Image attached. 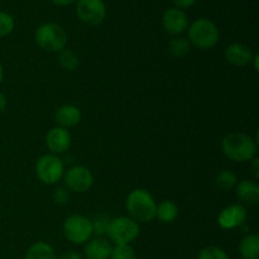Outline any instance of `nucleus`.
<instances>
[{"label":"nucleus","instance_id":"f257e3e1","mask_svg":"<svg viewBox=\"0 0 259 259\" xmlns=\"http://www.w3.org/2000/svg\"><path fill=\"white\" fill-rule=\"evenodd\" d=\"M222 151L230 161L250 162L257 157L258 146L257 141L249 134L242 132H232L227 134L222 141Z\"/></svg>","mask_w":259,"mask_h":259},{"label":"nucleus","instance_id":"f03ea898","mask_svg":"<svg viewBox=\"0 0 259 259\" xmlns=\"http://www.w3.org/2000/svg\"><path fill=\"white\" fill-rule=\"evenodd\" d=\"M125 207L129 218L137 223H149L156 218V201L153 196L143 189H136L128 195Z\"/></svg>","mask_w":259,"mask_h":259},{"label":"nucleus","instance_id":"7ed1b4c3","mask_svg":"<svg viewBox=\"0 0 259 259\" xmlns=\"http://www.w3.org/2000/svg\"><path fill=\"white\" fill-rule=\"evenodd\" d=\"M219 28L212 20L200 18L189 28V42L199 50H210L219 42Z\"/></svg>","mask_w":259,"mask_h":259},{"label":"nucleus","instance_id":"20e7f679","mask_svg":"<svg viewBox=\"0 0 259 259\" xmlns=\"http://www.w3.org/2000/svg\"><path fill=\"white\" fill-rule=\"evenodd\" d=\"M35 43L47 52H60L67 46V33L56 23H46L37 28L34 33Z\"/></svg>","mask_w":259,"mask_h":259},{"label":"nucleus","instance_id":"39448f33","mask_svg":"<svg viewBox=\"0 0 259 259\" xmlns=\"http://www.w3.org/2000/svg\"><path fill=\"white\" fill-rule=\"evenodd\" d=\"M139 233H141V228L138 223L128 217H119L111 219L106 235L109 240L115 245L131 244L139 237Z\"/></svg>","mask_w":259,"mask_h":259},{"label":"nucleus","instance_id":"423d86ee","mask_svg":"<svg viewBox=\"0 0 259 259\" xmlns=\"http://www.w3.org/2000/svg\"><path fill=\"white\" fill-rule=\"evenodd\" d=\"M63 235L72 244H85L93 237L90 219L83 215H71L63 222Z\"/></svg>","mask_w":259,"mask_h":259},{"label":"nucleus","instance_id":"0eeeda50","mask_svg":"<svg viewBox=\"0 0 259 259\" xmlns=\"http://www.w3.org/2000/svg\"><path fill=\"white\" fill-rule=\"evenodd\" d=\"M65 174V164L56 154H45L35 163V175L40 182L46 185H55Z\"/></svg>","mask_w":259,"mask_h":259},{"label":"nucleus","instance_id":"6e6552de","mask_svg":"<svg viewBox=\"0 0 259 259\" xmlns=\"http://www.w3.org/2000/svg\"><path fill=\"white\" fill-rule=\"evenodd\" d=\"M63 182L68 191L83 194L94 185V176L85 166H73L63 174Z\"/></svg>","mask_w":259,"mask_h":259},{"label":"nucleus","instance_id":"1a4fd4ad","mask_svg":"<svg viewBox=\"0 0 259 259\" xmlns=\"http://www.w3.org/2000/svg\"><path fill=\"white\" fill-rule=\"evenodd\" d=\"M76 14L88 25H99L106 17V7L103 0H77Z\"/></svg>","mask_w":259,"mask_h":259},{"label":"nucleus","instance_id":"9d476101","mask_svg":"<svg viewBox=\"0 0 259 259\" xmlns=\"http://www.w3.org/2000/svg\"><path fill=\"white\" fill-rule=\"evenodd\" d=\"M247 219V207L242 204H233L220 211L219 217H218V224L222 229L232 230L245 225Z\"/></svg>","mask_w":259,"mask_h":259},{"label":"nucleus","instance_id":"9b49d317","mask_svg":"<svg viewBox=\"0 0 259 259\" xmlns=\"http://www.w3.org/2000/svg\"><path fill=\"white\" fill-rule=\"evenodd\" d=\"M162 25L168 34L177 37L189 28V19L184 10L171 8L164 12L162 17Z\"/></svg>","mask_w":259,"mask_h":259},{"label":"nucleus","instance_id":"f8f14e48","mask_svg":"<svg viewBox=\"0 0 259 259\" xmlns=\"http://www.w3.org/2000/svg\"><path fill=\"white\" fill-rule=\"evenodd\" d=\"M72 139H71V134L67 129L60 128V126H55L51 131H48L47 136H46V146L50 149L52 154H61L65 153L70 149Z\"/></svg>","mask_w":259,"mask_h":259},{"label":"nucleus","instance_id":"ddd939ff","mask_svg":"<svg viewBox=\"0 0 259 259\" xmlns=\"http://www.w3.org/2000/svg\"><path fill=\"white\" fill-rule=\"evenodd\" d=\"M224 57L225 61L228 63H230L232 66H235V67H245V66L252 63L254 55H253L250 47H248L247 45L235 42L225 48Z\"/></svg>","mask_w":259,"mask_h":259},{"label":"nucleus","instance_id":"4468645a","mask_svg":"<svg viewBox=\"0 0 259 259\" xmlns=\"http://www.w3.org/2000/svg\"><path fill=\"white\" fill-rule=\"evenodd\" d=\"M55 121L57 123V126H60V128H75L81 121L80 109L75 105H71V104L61 105L55 111Z\"/></svg>","mask_w":259,"mask_h":259},{"label":"nucleus","instance_id":"2eb2a0df","mask_svg":"<svg viewBox=\"0 0 259 259\" xmlns=\"http://www.w3.org/2000/svg\"><path fill=\"white\" fill-rule=\"evenodd\" d=\"M235 195L244 206H255L259 202V185L254 181L243 180L235 186Z\"/></svg>","mask_w":259,"mask_h":259},{"label":"nucleus","instance_id":"dca6fc26","mask_svg":"<svg viewBox=\"0 0 259 259\" xmlns=\"http://www.w3.org/2000/svg\"><path fill=\"white\" fill-rule=\"evenodd\" d=\"M110 242L103 237H96L89 240L85 245V255L88 259H109L111 255Z\"/></svg>","mask_w":259,"mask_h":259},{"label":"nucleus","instance_id":"f3484780","mask_svg":"<svg viewBox=\"0 0 259 259\" xmlns=\"http://www.w3.org/2000/svg\"><path fill=\"white\" fill-rule=\"evenodd\" d=\"M238 249L243 259H258L259 237L257 234H247L240 240Z\"/></svg>","mask_w":259,"mask_h":259},{"label":"nucleus","instance_id":"a211bd4d","mask_svg":"<svg viewBox=\"0 0 259 259\" xmlns=\"http://www.w3.org/2000/svg\"><path fill=\"white\" fill-rule=\"evenodd\" d=\"M25 259H57L52 245L46 242H37L28 248Z\"/></svg>","mask_w":259,"mask_h":259},{"label":"nucleus","instance_id":"6ab92c4d","mask_svg":"<svg viewBox=\"0 0 259 259\" xmlns=\"http://www.w3.org/2000/svg\"><path fill=\"white\" fill-rule=\"evenodd\" d=\"M179 217V206L175 204L174 201H162L161 204L157 205L156 209V218L159 222L164 223V224H169L174 223Z\"/></svg>","mask_w":259,"mask_h":259},{"label":"nucleus","instance_id":"aec40b11","mask_svg":"<svg viewBox=\"0 0 259 259\" xmlns=\"http://www.w3.org/2000/svg\"><path fill=\"white\" fill-rule=\"evenodd\" d=\"M238 177L237 175L233 171L229 169H223L219 174L217 175V179H215V184L219 189L224 190V191H229V190L235 189L238 184Z\"/></svg>","mask_w":259,"mask_h":259},{"label":"nucleus","instance_id":"412c9836","mask_svg":"<svg viewBox=\"0 0 259 259\" xmlns=\"http://www.w3.org/2000/svg\"><path fill=\"white\" fill-rule=\"evenodd\" d=\"M190 47H191V45H190L189 39L182 37H175L169 40L168 52L171 53L174 57L181 58L185 57V56L190 52Z\"/></svg>","mask_w":259,"mask_h":259},{"label":"nucleus","instance_id":"4be33fe9","mask_svg":"<svg viewBox=\"0 0 259 259\" xmlns=\"http://www.w3.org/2000/svg\"><path fill=\"white\" fill-rule=\"evenodd\" d=\"M57 61H58V63H60L61 67H62L63 70H67V71L76 70L78 66V63H80L77 55H76L73 51L67 50V48H65V50H62L58 52Z\"/></svg>","mask_w":259,"mask_h":259},{"label":"nucleus","instance_id":"5701e85b","mask_svg":"<svg viewBox=\"0 0 259 259\" xmlns=\"http://www.w3.org/2000/svg\"><path fill=\"white\" fill-rule=\"evenodd\" d=\"M90 222L91 228H93V235L95 234L96 237H104V235H106L111 219L110 217H108L105 214H98Z\"/></svg>","mask_w":259,"mask_h":259},{"label":"nucleus","instance_id":"b1692460","mask_svg":"<svg viewBox=\"0 0 259 259\" xmlns=\"http://www.w3.org/2000/svg\"><path fill=\"white\" fill-rule=\"evenodd\" d=\"M136 250L131 244H116L111 250V259H136Z\"/></svg>","mask_w":259,"mask_h":259},{"label":"nucleus","instance_id":"393cba45","mask_svg":"<svg viewBox=\"0 0 259 259\" xmlns=\"http://www.w3.org/2000/svg\"><path fill=\"white\" fill-rule=\"evenodd\" d=\"M197 259H230L224 249L215 245H209L200 250Z\"/></svg>","mask_w":259,"mask_h":259},{"label":"nucleus","instance_id":"a878e982","mask_svg":"<svg viewBox=\"0 0 259 259\" xmlns=\"http://www.w3.org/2000/svg\"><path fill=\"white\" fill-rule=\"evenodd\" d=\"M15 23L10 14L0 12V37H7L14 30Z\"/></svg>","mask_w":259,"mask_h":259},{"label":"nucleus","instance_id":"bb28decb","mask_svg":"<svg viewBox=\"0 0 259 259\" xmlns=\"http://www.w3.org/2000/svg\"><path fill=\"white\" fill-rule=\"evenodd\" d=\"M70 200V192L65 187H57L53 192V201L57 205H66Z\"/></svg>","mask_w":259,"mask_h":259},{"label":"nucleus","instance_id":"cd10ccee","mask_svg":"<svg viewBox=\"0 0 259 259\" xmlns=\"http://www.w3.org/2000/svg\"><path fill=\"white\" fill-rule=\"evenodd\" d=\"M174 2V4L176 5L177 9H189V8H191L192 5L196 3V0H172Z\"/></svg>","mask_w":259,"mask_h":259},{"label":"nucleus","instance_id":"c85d7f7f","mask_svg":"<svg viewBox=\"0 0 259 259\" xmlns=\"http://www.w3.org/2000/svg\"><path fill=\"white\" fill-rule=\"evenodd\" d=\"M58 259H82L80 253L75 252V250H67L63 254H61V257Z\"/></svg>","mask_w":259,"mask_h":259},{"label":"nucleus","instance_id":"c756f323","mask_svg":"<svg viewBox=\"0 0 259 259\" xmlns=\"http://www.w3.org/2000/svg\"><path fill=\"white\" fill-rule=\"evenodd\" d=\"M250 171H252L253 176H254L255 179H259V159L257 157L250 161Z\"/></svg>","mask_w":259,"mask_h":259},{"label":"nucleus","instance_id":"7c9ffc66","mask_svg":"<svg viewBox=\"0 0 259 259\" xmlns=\"http://www.w3.org/2000/svg\"><path fill=\"white\" fill-rule=\"evenodd\" d=\"M52 3L57 7H67V5L73 4V3H77V0H52Z\"/></svg>","mask_w":259,"mask_h":259},{"label":"nucleus","instance_id":"2f4dec72","mask_svg":"<svg viewBox=\"0 0 259 259\" xmlns=\"http://www.w3.org/2000/svg\"><path fill=\"white\" fill-rule=\"evenodd\" d=\"M5 108H7V98H5L4 94L0 91V113H3V111L5 110Z\"/></svg>","mask_w":259,"mask_h":259},{"label":"nucleus","instance_id":"473e14b6","mask_svg":"<svg viewBox=\"0 0 259 259\" xmlns=\"http://www.w3.org/2000/svg\"><path fill=\"white\" fill-rule=\"evenodd\" d=\"M258 60H259V55H254V57H253L252 62H253V65H254V70H255V72H258V71H259V67H258Z\"/></svg>","mask_w":259,"mask_h":259},{"label":"nucleus","instance_id":"72a5a7b5","mask_svg":"<svg viewBox=\"0 0 259 259\" xmlns=\"http://www.w3.org/2000/svg\"><path fill=\"white\" fill-rule=\"evenodd\" d=\"M3 78H4V67H3V65L0 63V83L3 82Z\"/></svg>","mask_w":259,"mask_h":259}]
</instances>
